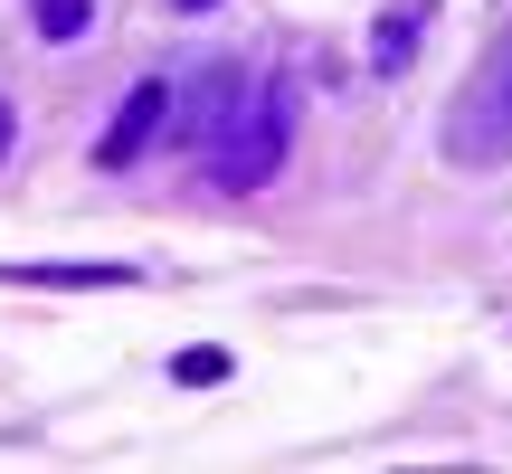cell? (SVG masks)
Instances as JSON below:
<instances>
[{"label": "cell", "mask_w": 512, "mask_h": 474, "mask_svg": "<svg viewBox=\"0 0 512 474\" xmlns=\"http://www.w3.org/2000/svg\"><path fill=\"white\" fill-rule=\"evenodd\" d=\"M285 143H294V105H285V86L238 76L228 114L209 124V181H219V190H266L275 171H285Z\"/></svg>", "instance_id": "1"}, {"label": "cell", "mask_w": 512, "mask_h": 474, "mask_svg": "<svg viewBox=\"0 0 512 474\" xmlns=\"http://www.w3.org/2000/svg\"><path fill=\"white\" fill-rule=\"evenodd\" d=\"M446 162H456V171H494V162H512V19H503L494 48H484V67L465 76L456 114H446Z\"/></svg>", "instance_id": "2"}, {"label": "cell", "mask_w": 512, "mask_h": 474, "mask_svg": "<svg viewBox=\"0 0 512 474\" xmlns=\"http://www.w3.org/2000/svg\"><path fill=\"white\" fill-rule=\"evenodd\" d=\"M171 124H181V86H171V76H143V86L124 95V114L105 124V143H95V162H105V171L143 162L152 143H171Z\"/></svg>", "instance_id": "3"}, {"label": "cell", "mask_w": 512, "mask_h": 474, "mask_svg": "<svg viewBox=\"0 0 512 474\" xmlns=\"http://www.w3.org/2000/svg\"><path fill=\"white\" fill-rule=\"evenodd\" d=\"M418 19H427V0H399V10L380 19V38H370V67H380V76L408 67V48H418Z\"/></svg>", "instance_id": "4"}, {"label": "cell", "mask_w": 512, "mask_h": 474, "mask_svg": "<svg viewBox=\"0 0 512 474\" xmlns=\"http://www.w3.org/2000/svg\"><path fill=\"white\" fill-rule=\"evenodd\" d=\"M29 10H38V29H48V38H86V0H29Z\"/></svg>", "instance_id": "5"}, {"label": "cell", "mask_w": 512, "mask_h": 474, "mask_svg": "<svg viewBox=\"0 0 512 474\" xmlns=\"http://www.w3.org/2000/svg\"><path fill=\"white\" fill-rule=\"evenodd\" d=\"M171 10H190V19H200V10H219V0H171Z\"/></svg>", "instance_id": "6"}, {"label": "cell", "mask_w": 512, "mask_h": 474, "mask_svg": "<svg viewBox=\"0 0 512 474\" xmlns=\"http://www.w3.org/2000/svg\"><path fill=\"white\" fill-rule=\"evenodd\" d=\"M0 162H10V105H0Z\"/></svg>", "instance_id": "7"}]
</instances>
